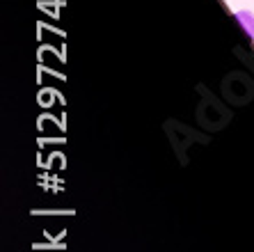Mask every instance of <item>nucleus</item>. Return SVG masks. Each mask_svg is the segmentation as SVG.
I'll list each match as a JSON object with an SVG mask.
<instances>
[{
  "mask_svg": "<svg viewBox=\"0 0 254 252\" xmlns=\"http://www.w3.org/2000/svg\"><path fill=\"white\" fill-rule=\"evenodd\" d=\"M236 18L243 23V28H245V32H248L250 37H254V16L252 14H245V12H238Z\"/></svg>",
  "mask_w": 254,
  "mask_h": 252,
  "instance_id": "f257e3e1",
  "label": "nucleus"
}]
</instances>
